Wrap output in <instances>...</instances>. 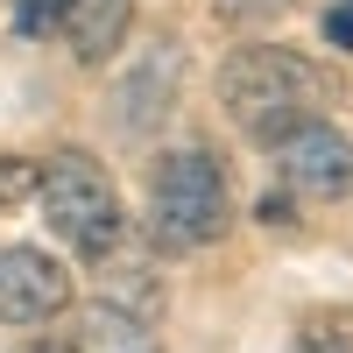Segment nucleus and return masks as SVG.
I'll list each match as a JSON object with an SVG mask.
<instances>
[{
    "mask_svg": "<svg viewBox=\"0 0 353 353\" xmlns=\"http://www.w3.org/2000/svg\"><path fill=\"white\" fill-rule=\"evenodd\" d=\"M57 311H71V276L64 261L43 248H0V325H50Z\"/></svg>",
    "mask_w": 353,
    "mask_h": 353,
    "instance_id": "obj_4",
    "label": "nucleus"
},
{
    "mask_svg": "<svg viewBox=\"0 0 353 353\" xmlns=\"http://www.w3.org/2000/svg\"><path fill=\"white\" fill-rule=\"evenodd\" d=\"M21 353H71L64 339H36V346H21Z\"/></svg>",
    "mask_w": 353,
    "mask_h": 353,
    "instance_id": "obj_14",
    "label": "nucleus"
},
{
    "mask_svg": "<svg viewBox=\"0 0 353 353\" xmlns=\"http://www.w3.org/2000/svg\"><path fill=\"white\" fill-rule=\"evenodd\" d=\"M170 85H176V50L156 43L149 57H141V71L121 85V99H113V113H121V128H128V134H149L163 113H170Z\"/></svg>",
    "mask_w": 353,
    "mask_h": 353,
    "instance_id": "obj_6",
    "label": "nucleus"
},
{
    "mask_svg": "<svg viewBox=\"0 0 353 353\" xmlns=\"http://www.w3.org/2000/svg\"><path fill=\"white\" fill-rule=\"evenodd\" d=\"M219 106L233 113V128L283 149L297 128L318 121V71L283 43H241L219 64Z\"/></svg>",
    "mask_w": 353,
    "mask_h": 353,
    "instance_id": "obj_1",
    "label": "nucleus"
},
{
    "mask_svg": "<svg viewBox=\"0 0 353 353\" xmlns=\"http://www.w3.org/2000/svg\"><path fill=\"white\" fill-rule=\"evenodd\" d=\"M71 353H163L156 332H149V318H134L121 304H85L78 311V332L64 339Z\"/></svg>",
    "mask_w": 353,
    "mask_h": 353,
    "instance_id": "obj_8",
    "label": "nucleus"
},
{
    "mask_svg": "<svg viewBox=\"0 0 353 353\" xmlns=\"http://www.w3.org/2000/svg\"><path fill=\"white\" fill-rule=\"evenodd\" d=\"M128 21H134V0H71L64 36L78 50V64H106V57L128 43Z\"/></svg>",
    "mask_w": 353,
    "mask_h": 353,
    "instance_id": "obj_7",
    "label": "nucleus"
},
{
    "mask_svg": "<svg viewBox=\"0 0 353 353\" xmlns=\"http://www.w3.org/2000/svg\"><path fill=\"white\" fill-rule=\"evenodd\" d=\"M353 325L339 311H325V318H304V353H353V339H346Z\"/></svg>",
    "mask_w": 353,
    "mask_h": 353,
    "instance_id": "obj_9",
    "label": "nucleus"
},
{
    "mask_svg": "<svg viewBox=\"0 0 353 353\" xmlns=\"http://www.w3.org/2000/svg\"><path fill=\"white\" fill-rule=\"evenodd\" d=\"M290 0H219V14L226 21H269V14H283Z\"/></svg>",
    "mask_w": 353,
    "mask_h": 353,
    "instance_id": "obj_11",
    "label": "nucleus"
},
{
    "mask_svg": "<svg viewBox=\"0 0 353 353\" xmlns=\"http://www.w3.org/2000/svg\"><path fill=\"white\" fill-rule=\"evenodd\" d=\"M21 191H36V163H0V205H14Z\"/></svg>",
    "mask_w": 353,
    "mask_h": 353,
    "instance_id": "obj_12",
    "label": "nucleus"
},
{
    "mask_svg": "<svg viewBox=\"0 0 353 353\" xmlns=\"http://www.w3.org/2000/svg\"><path fill=\"white\" fill-rule=\"evenodd\" d=\"M325 36H332V43H353V0L325 14Z\"/></svg>",
    "mask_w": 353,
    "mask_h": 353,
    "instance_id": "obj_13",
    "label": "nucleus"
},
{
    "mask_svg": "<svg viewBox=\"0 0 353 353\" xmlns=\"http://www.w3.org/2000/svg\"><path fill=\"white\" fill-rule=\"evenodd\" d=\"M36 198H43L50 226L64 233V248H78L85 261H106L113 248L128 241L121 191H113V176L85 156V149H57V156L36 170Z\"/></svg>",
    "mask_w": 353,
    "mask_h": 353,
    "instance_id": "obj_3",
    "label": "nucleus"
},
{
    "mask_svg": "<svg viewBox=\"0 0 353 353\" xmlns=\"http://www.w3.org/2000/svg\"><path fill=\"white\" fill-rule=\"evenodd\" d=\"M233 219L226 170L212 149H170L149 176V248L156 254H198Z\"/></svg>",
    "mask_w": 353,
    "mask_h": 353,
    "instance_id": "obj_2",
    "label": "nucleus"
},
{
    "mask_svg": "<svg viewBox=\"0 0 353 353\" xmlns=\"http://www.w3.org/2000/svg\"><path fill=\"white\" fill-rule=\"evenodd\" d=\"M276 170L297 198H339V191H353V141L332 121H311L276 149Z\"/></svg>",
    "mask_w": 353,
    "mask_h": 353,
    "instance_id": "obj_5",
    "label": "nucleus"
},
{
    "mask_svg": "<svg viewBox=\"0 0 353 353\" xmlns=\"http://www.w3.org/2000/svg\"><path fill=\"white\" fill-rule=\"evenodd\" d=\"M64 8L71 0H14V28L21 36H50V28H64Z\"/></svg>",
    "mask_w": 353,
    "mask_h": 353,
    "instance_id": "obj_10",
    "label": "nucleus"
}]
</instances>
